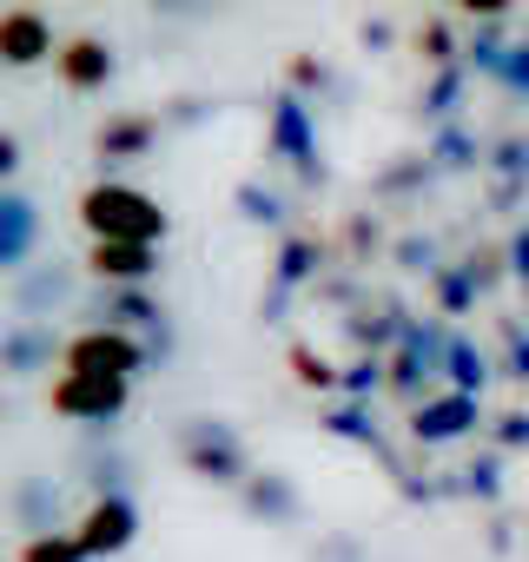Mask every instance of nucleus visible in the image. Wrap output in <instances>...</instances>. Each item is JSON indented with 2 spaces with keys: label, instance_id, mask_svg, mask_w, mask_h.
Masks as SVG:
<instances>
[{
  "label": "nucleus",
  "instance_id": "7",
  "mask_svg": "<svg viewBox=\"0 0 529 562\" xmlns=\"http://www.w3.org/2000/svg\"><path fill=\"white\" fill-rule=\"evenodd\" d=\"M87 265H93L100 278H113V285H139V278L153 271V245H113V238H100Z\"/></svg>",
  "mask_w": 529,
  "mask_h": 562
},
{
  "label": "nucleus",
  "instance_id": "4",
  "mask_svg": "<svg viewBox=\"0 0 529 562\" xmlns=\"http://www.w3.org/2000/svg\"><path fill=\"white\" fill-rule=\"evenodd\" d=\"M54 54V27L34 14V8H14V14H0V60L8 67H34Z\"/></svg>",
  "mask_w": 529,
  "mask_h": 562
},
{
  "label": "nucleus",
  "instance_id": "8",
  "mask_svg": "<svg viewBox=\"0 0 529 562\" xmlns=\"http://www.w3.org/2000/svg\"><path fill=\"white\" fill-rule=\"evenodd\" d=\"M21 562H87V549H80V536H34L21 549Z\"/></svg>",
  "mask_w": 529,
  "mask_h": 562
},
{
  "label": "nucleus",
  "instance_id": "3",
  "mask_svg": "<svg viewBox=\"0 0 529 562\" xmlns=\"http://www.w3.org/2000/svg\"><path fill=\"white\" fill-rule=\"evenodd\" d=\"M133 522H139V516H133V503H126V496H100L74 536H80V549H87V555H113V549H126V542H133Z\"/></svg>",
  "mask_w": 529,
  "mask_h": 562
},
{
  "label": "nucleus",
  "instance_id": "1",
  "mask_svg": "<svg viewBox=\"0 0 529 562\" xmlns=\"http://www.w3.org/2000/svg\"><path fill=\"white\" fill-rule=\"evenodd\" d=\"M80 218H87L93 238H113V245H153L166 232V212L133 186H93L80 199Z\"/></svg>",
  "mask_w": 529,
  "mask_h": 562
},
{
  "label": "nucleus",
  "instance_id": "6",
  "mask_svg": "<svg viewBox=\"0 0 529 562\" xmlns=\"http://www.w3.org/2000/svg\"><path fill=\"white\" fill-rule=\"evenodd\" d=\"M106 74H113V54L100 47V41H67V54H60V80L74 87V93H93V87H106Z\"/></svg>",
  "mask_w": 529,
  "mask_h": 562
},
{
  "label": "nucleus",
  "instance_id": "2",
  "mask_svg": "<svg viewBox=\"0 0 529 562\" xmlns=\"http://www.w3.org/2000/svg\"><path fill=\"white\" fill-rule=\"evenodd\" d=\"M139 371V345L120 331H80L67 345V378H100V384H126Z\"/></svg>",
  "mask_w": 529,
  "mask_h": 562
},
{
  "label": "nucleus",
  "instance_id": "5",
  "mask_svg": "<svg viewBox=\"0 0 529 562\" xmlns=\"http://www.w3.org/2000/svg\"><path fill=\"white\" fill-rule=\"evenodd\" d=\"M47 404H54L60 417H113V411L126 404V384H100V378H60V384L47 391Z\"/></svg>",
  "mask_w": 529,
  "mask_h": 562
},
{
  "label": "nucleus",
  "instance_id": "9",
  "mask_svg": "<svg viewBox=\"0 0 529 562\" xmlns=\"http://www.w3.org/2000/svg\"><path fill=\"white\" fill-rule=\"evenodd\" d=\"M292 364L305 371V384H331V364H318L312 351H292Z\"/></svg>",
  "mask_w": 529,
  "mask_h": 562
}]
</instances>
